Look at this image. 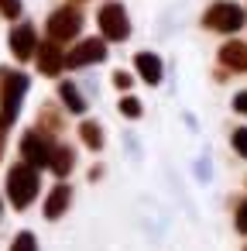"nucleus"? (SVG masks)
<instances>
[{
  "mask_svg": "<svg viewBox=\"0 0 247 251\" xmlns=\"http://www.w3.org/2000/svg\"><path fill=\"white\" fill-rule=\"evenodd\" d=\"M107 59V45L103 42H96V38H90V42H79L69 55H66V66H72V69H79V66H90V62H103Z\"/></svg>",
  "mask_w": 247,
  "mask_h": 251,
  "instance_id": "8",
  "label": "nucleus"
},
{
  "mask_svg": "<svg viewBox=\"0 0 247 251\" xmlns=\"http://www.w3.org/2000/svg\"><path fill=\"white\" fill-rule=\"evenodd\" d=\"M59 97H62V103H66L72 114H83V110H86V100L79 97V90H76L72 83H62V86H59Z\"/></svg>",
  "mask_w": 247,
  "mask_h": 251,
  "instance_id": "14",
  "label": "nucleus"
},
{
  "mask_svg": "<svg viewBox=\"0 0 247 251\" xmlns=\"http://www.w3.org/2000/svg\"><path fill=\"white\" fill-rule=\"evenodd\" d=\"M4 131H7V121L0 117V155H4Z\"/></svg>",
  "mask_w": 247,
  "mask_h": 251,
  "instance_id": "23",
  "label": "nucleus"
},
{
  "mask_svg": "<svg viewBox=\"0 0 247 251\" xmlns=\"http://www.w3.org/2000/svg\"><path fill=\"white\" fill-rule=\"evenodd\" d=\"M35 45H38V35H35L31 25H18V28L11 31V52H14V59L28 62V59L35 55Z\"/></svg>",
  "mask_w": 247,
  "mask_h": 251,
  "instance_id": "9",
  "label": "nucleus"
},
{
  "mask_svg": "<svg viewBox=\"0 0 247 251\" xmlns=\"http://www.w3.org/2000/svg\"><path fill=\"white\" fill-rule=\"evenodd\" d=\"M134 66H137V73H141V79H144L148 86L161 83V59H158V55H151V52H141V55L134 59Z\"/></svg>",
  "mask_w": 247,
  "mask_h": 251,
  "instance_id": "12",
  "label": "nucleus"
},
{
  "mask_svg": "<svg viewBox=\"0 0 247 251\" xmlns=\"http://www.w3.org/2000/svg\"><path fill=\"white\" fill-rule=\"evenodd\" d=\"M233 107H237V114H247V90H244V93H237Z\"/></svg>",
  "mask_w": 247,
  "mask_h": 251,
  "instance_id": "22",
  "label": "nucleus"
},
{
  "mask_svg": "<svg viewBox=\"0 0 247 251\" xmlns=\"http://www.w3.org/2000/svg\"><path fill=\"white\" fill-rule=\"evenodd\" d=\"M11 251H38V241H35V234H31V230H21V234L14 237Z\"/></svg>",
  "mask_w": 247,
  "mask_h": 251,
  "instance_id": "16",
  "label": "nucleus"
},
{
  "mask_svg": "<svg viewBox=\"0 0 247 251\" xmlns=\"http://www.w3.org/2000/svg\"><path fill=\"white\" fill-rule=\"evenodd\" d=\"M120 114H127V117H141V103H137L134 97H124V100H120Z\"/></svg>",
  "mask_w": 247,
  "mask_h": 251,
  "instance_id": "18",
  "label": "nucleus"
},
{
  "mask_svg": "<svg viewBox=\"0 0 247 251\" xmlns=\"http://www.w3.org/2000/svg\"><path fill=\"white\" fill-rule=\"evenodd\" d=\"M113 83H117V90H127L131 86V76L127 73H113Z\"/></svg>",
  "mask_w": 247,
  "mask_h": 251,
  "instance_id": "21",
  "label": "nucleus"
},
{
  "mask_svg": "<svg viewBox=\"0 0 247 251\" xmlns=\"http://www.w3.org/2000/svg\"><path fill=\"white\" fill-rule=\"evenodd\" d=\"M237 230L247 234V203H240V210H237Z\"/></svg>",
  "mask_w": 247,
  "mask_h": 251,
  "instance_id": "20",
  "label": "nucleus"
},
{
  "mask_svg": "<svg viewBox=\"0 0 247 251\" xmlns=\"http://www.w3.org/2000/svg\"><path fill=\"white\" fill-rule=\"evenodd\" d=\"M35 55H38V69L45 73V76H59L62 69H66V52L59 49V42H42V45H35Z\"/></svg>",
  "mask_w": 247,
  "mask_h": 251,
  "instance_id": "7",
  "label": "nucleus"
},
{
  "mask_svg": "<svg viewBox=\"0 0 247 251\" xmlns=\"http://www.w3.org/2000/svg\"><path fill=\"white\" fill-rule=\"evenodd\" d=\"M38 169L35 165H28V162H21V165H14L11 172H7V196H11V203H14V210H28V203L38 196Z\"/></svg>",
  "mask_w": 247,
  "mask_h": 251,
  "instance_id": "1",
  "label": "nucleus"
},
{
  "mask_svg": "<svg viewBox=\"0 0 247 251\" xmlns=\"http://www.w3.org/2000/svg\"><path fill=\"white\" fill-rule=\"evenodd\" d=\"M233 148L247 158V127H240V131H233Z\"/></svg>",
  "mask_w": 247,
  "mask_h": 251,
  "instance_id": "19",
  "label": "nucleus"
},
{
  "mask_svg": "<svg viewBox=\"0 0 247 251\" xmlns=\"http://www.w3.org/2000/svg\"><path fill=\"white\" fill-rule=\"evenodd\" d=\"M244 7H237V4H213L206 14H202V25L206 28H213V31H240L244 28Z\"/></svg>",
  "mask_w": 247,
  "mask_h": 251,
  "instance_id": "3",
  "label": "nucleus"
},
{
  "mask_svg": "<svg viewBox=\"0 0 247 251\" xmlns=\"http://www.w3.org/2000/svg\"><path fill=\"white\" fill-rule=\"evenodd\" d=\"M72 165H76V151H72L69 145H52L48 169H52L55 176H69V172H72Z\"/></svg>",
  "mask_w": 247,
  "mask_h": 251,
  "instance_id": "10",
  "label": "nucleus"
},
{
  "mask_svg": "<svg viewBox=\"0 0 247 251\" xmlns=\"http://www.w3.org/2000/svg\"><path fill=\"white\" fill-rule=\"evenodd\" d=\"M79 134H83V141H86L93 151H100V148H103V131H100V124H96V121H83V124H79Z\"/></svg>",
  "mask_w": 247,
  "mask_h": 251,
  "instance_id": "15",
  "label": "nucleus"
},
{
  "mask_svg": "<svg viewBox=\"0 0 247 251\" xmlns=\"http://www.w3.org/2000/svg\"><path fill=\"white\" fill-rule=\"evenodd\" d=\"M0 14L4 18H21V0H0Z\"/></svg>",
  "mask_w": 247,
  "mask_h": 251,
  "instance_id": "17",
  "label": "nucleus"
},
{
  "mask_svg": "<svg viewBox=\"0 0 247 251\" xmlns=\"http://www.w3.org/2000/svg\"><path fill=\"white\" fill-rule=\"evenodd\" d=\"M28 93V76L24 73H11V69H0V103H4V117L7 124L18 117L21 110V97Z\"/></svg>",
  "mask_w": 247,
  "mask_h": 251,
  "instance_id": "2",
  "label": "nucleus"
},
{
  "mask_svg": "<svg viewBox=\"0 0 247 251\" xmlns=\"http://www.w3.org/2000/svg\"><path fill=\"white\" fill-rule=\"evenodd\" d=\"M79 31H83V14L76 7H59L48 18V38L52 42H72Z\"/></svg>",
  "mask_w": 247,
  "mask_h": 251,
  "instance_id": "5",
  "label": "nucleus"
},
{
  "mask_svg": "<svg viewBox=\"0 0 247 251\" xmlns=\"http://www.w3.org/2000/svg\"><path fill=\"white\" fill-rule=\"evenodd\" d=\"M220 62L230 66L233 73H244V69H247V45H244V42H226V45L220 49Z\"/></svg>",
  "mask_w": 247,
  "mask_h": 251,
  "instance_id": "11",
  "label": "nucleus"
},
{
  "mask_svg": "<svg viewBox=\"0 0 247 251\" xmlns=\"http://www.w3.org/2000/svg\"><path fill=\"white\" fill-rule=\"evenodd\" d=\"M69 200H72L69 186H55V189L48 193V200H45V217H48V220L62 217V213H66V206H69Z\"/></svg>",
  "mask_w": 247,
  "mask_h": 251,
  "instance_id": "13",
  "label": "nucleus"
},
{
  "mask_svg": "<svg viewBox=\"0 0 247 251\" xmlns=\"http://www.w3.org/2000/svg\"><path fill=\"white\" fill-rule=\"evenodd\" d=\"M21 155H24L28 165L45 169V165H48V155H52V141H48L42 131H28V134L21 138Z\"/></svg>",
  "mask_w": 247,
  "mask_h": 251,
  "instance_id": "6",
  "label": "nucleus"
},
{
  "mask_svg": "<svg viewBox=\"0 0 247 251\" xmlns=\"http://www.w3.org/2000/svg\"><path fill=\"white\" fill-rule=\"evenodd\" d=\"M96 21H100L103 38H110V42H124V38L131 35L127 11H124L120 4H103V7H100V14H96Z\"/></svg>",
  "mask_w": 247,
  "mask_h": 251,
  "instance_id": "4",
  "label": "nucleus"
}]
</instances>
